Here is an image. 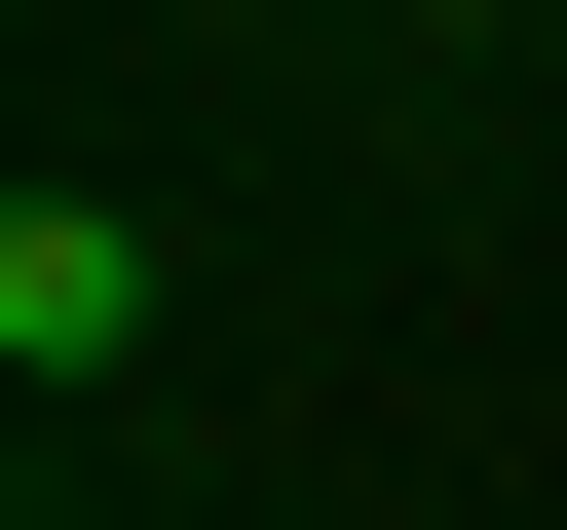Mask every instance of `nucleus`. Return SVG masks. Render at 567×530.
Returning a JSON list of instances; mask_svg holds the SVG:
<instances>
[{
  "instance_id": "nucleus-1",
  "label": "nucleus",
  "mask_w": 567,
  "mask_h": 530,
  "mask_svg": "<svg viewBox=\"0 0 567 530\" xmlns=\"http://www.w3.org/2000/svg\"><path fill=\"white\" fill-rule=\"evenodd\" d=\"M114 342H152V227H114V190H0V379H39V417H76Z\"/></svg>"
}]
</instances>
